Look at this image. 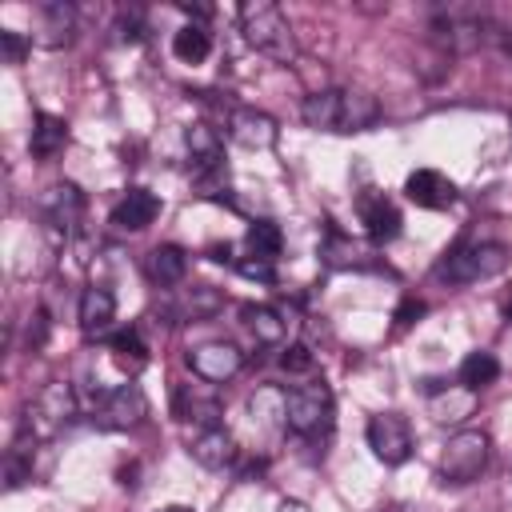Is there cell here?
Here are the masks:
<instances>
[{
    "label": "cell",
    "instance_id": "cell-1",
    "mask_svg": "<svg viewBox=\"0 0 512 512\" xmlns=\"http://www.w3.org/2000/svg\"><path fill=\"white\" fill-rule=\"evenodd\" d=\"M240 32H244V40L256 52H264L272 60H292L296 56L292 24H288V16L272 0H248V4H240Z\"/></svg>",
    "mask_w": 512,
    "mask_h": 512
},
{
    "label": "cell",
    "instance_id": "cell-2",
    "mask_svg": "<svg viewBox=\"0 0 512 512\" xmlns=\"http://www.w3.org/2000/svg\"><path fill=\"white\" fill-rule=\"evenodd\" d=\"M336 420V400H332V388L324 380H312V384H296L284 392V424L312 440V436H324Z\"/></svg>",
    "mask_w": 512,
    "mask_h": 512
},
{
    "label": "cell",
    "instance_id": "cell-3",
    "mask_svg": "<svg viewBox=\"0 0 512 512\" xmlns=\"http://www.w3.org/2000/svg\"><path fill=\"white\" fill-rule=\"evenodd\" d=\"M504 264H508V248H504V244L468 240V244H456V248L436 264L432 276L444 280V284H476V280L496 276Z\"/></svg>",
    "mask_w": 512,
    "mask_h": 512
},
{
    "label": "cell",
    "instance_id": "cell-4",
    "mask_svg": "<svg viewBox=\"0 0 512 512\" xmlns=\"http://www.w3.org/2000/svg\"><path fill=\"white\" fill-rule=\"evenodd\" d=\"M488 452L492 440L480 428H460L456 436H448L440 460H436V476L440 484H472L484 468H488Z\"/></svg>",
    "mask_w": 512,
    "mask_h": 512
},
{
    "label": "cell",
    "instance_id": "cell-5",
    "mask_svg": "<svg viewBox=\"0 0 512 512\" xmlns=\"http://www.w3.org/2000/svg\"><path fill=\"white\" fill-rule=\"evenodd\" d=\"M148 416V396L140 392V384H116V388H108V392H100L96 396V404H92V424L96 428H104V432H128V428H136L140 420Z\"/></svg>",
    "mask_w": 512,
    "mask_h": 512
},
{
    "label": "cell",
    "instance_id": "cell-6",
    "mask_svg": "<svg viewBox=\"0 0 512 512\" xmlns=\"http://www.w3.org/2000/svg\"><path fill=\"white\" fill-rule=\"evenodd\" d=\"M76 416V392L68 384H48L32 404H28V416H24V432H32L36 440L60 432L68 420Z\"/></svg>",
    "mask_w": 512,
    "mask_h": 512
},
{
    "label": "cell",
    "instance_id": "cell-7",
    "mask_svg": "<svg viewBox=\"0 0 512 512\" xmlns=\"http://www.w3.org/2000/svg\"><path fill=\"white\" fill-rule=\"evenodd\" d=\"M364 436H368L372 456H376L380 464H388V468H396V464H404V460L412 456V428H408V420L396 416V412H376V416L368 420Z\"/></svg>",
    "mask_w": 512,
    "mask_h": 512
},
{
    "label": "cell",
    "instance_id": "cell-8",
    "mask_svg": "<svg viewBox=\"0 0 512 512\" xmlns=\"http://www.w3.org/2000/svg\"><path fill=\"white\" fill-rule=\"evenodd\" d=\"M188 368L204 384H224L244 368V352L232 340H204V344H196L188 352Z\"/></svg>",
    "mask_w": 512,
    "mask_h": 512
},
{
    "label": "cell",
    "instance_id": "cell-9",
    "mask_svg": "<svg viewBox=\"0 0 512 512\" xmlns=\"http://www.w3.org/2000/svg\"><path fill=\"white\" fill-rule=\"evenodd\" d=\"M172 412L188 424H200V428H216L220 416H224V400L216 392V384H176L172 392Z\"/></svg>",
    "mask_w": 512,
    "mask_h": 512
},
{
    "label": "cell",
    "instance_id": "cell-10",
    "mask_svg": "<svg viewBox=\"0 0 512 512\" xmlns=\"http://www.w3.org/2000/svg\"><path fill=\"white\" fill-rule=\"evenodd\" d=\"M356 216H360V224H364V232L376 240V244H388V240H396L400 236V208L384 196V192H376V188H364L360 196H356Z\"/></svg>",
    "mask_w": 512,
    "mask_h": 512
},
{
    "label": "cell",
    "instance_id": "cell-11",
    "mask_svg": "<svg viewBox=\"0 0 512 512\" xmlns=\"http://www.w3.org/2000/svg\"><path fill=\"white\" fill-rule=\"evenodd\" d=\"M228 136L240 148H272L276 144V120L260 108H232L228 112Z\"/></svg>",
    "mask_w": 512,
    "mask_h": 512
},
{
    "label": "cell",
    "instance_id": "cell-12",
    "mask_svg": "<svg viewBox=\"0 0 512 512\" xmlns=\"http://www.w3.org/2000/svg\"><path fill=\"white\" fill-rule=\"evenodd\" d=\"M404 192H408V200L416 204V208H448V204H456V184L444 176V172H436V168H416L408 180H404Z\"/></svg>",
    "mask_w": 512,
    "mask_h": 512
},
{
    "label": "cell",
    "instance_id": "cell-13",
    "mask_svg": "<svg viewBox=\"0 0 512 512\" xmlns=\"http://www.w3.org/2000/svg\"><path fill=\"white\" fill-rule=\"evenodd\" d=\"M160 216V200L148 192V188H128L116 204H112V228L120 232H144L152 220Z\"/></svg>",
    "mask_w": 512,
    "mask_h": 512
},
{
    "label": "cell",
    "instance_id": "cell-14",
    "mask_svg": "<svg viewBox=\"0 0 512 512\" xmlns=\"http://www.w3.org/2000/svg\"><path fill=\"white\" fill-rule=\"evenodd\" d=\"M188 456L200 464V468H228L232 460H236V440H232V432L224 428V424H216V428H200L192 440H188Z\"/></svg>",
    "mask_w": 512,
    "mask_h": 512
},
{
    "label": "cell",
    "instance_id": "cell-15",
    "mask_svg": "<svg viewBox=\"0 0 512 512\" xmlns=\"http://www.w3.org/2000/svg\"><path fill=\"white\" fill-rule=\"evenodd\" d=\"M40 212H44L48 228H56V232L68 236V232L76 228L80 212H84V196H80L76 184H52V188L44 192V200H40Z\"/></svg>",
    "mask_w": 512,
    "mask_h": 512
},
{
    "label": "cell",
    "instance_id": "cell-16",
    "mask_svg": "<svg viewBox=\"0 0 512 512\" xmlns=\"http://www.w3.org/2000/svg\"><path fill=\"white\" fill-rule=\"evenodd\" d=\"M76 320H80V332H84V336L108 332L112 320H116V296H112L104 284L84 288V292H80V312H76Z\"/></svg>",
    "mask_w": 512,
    "mask_h": 512
},
{
    "label": "cell",
    "instance_id": "cell-17",
    "mask_svg": "<svg viewBox=\"0 0 512 512\" xmlns=\"http://www.w3.org/2000/svg\"><path fill=\"white\" fill-rule=\"evenodd\" d=\"M380 120V104L372 92L364 88H340V116H336V132H364Z\"/></svg>",
    "mask_w": 512,
    "mask_h": 512
},
{
    "label": "cell",
    "instance_id": "cell-18",
    "mask_svg": "<svg viewBox=\"0 0 512 512\" xmlns=\"http://www.w3.org/2000/svg\"><path fill=\"white\" fill-rule=\"evenodd\" d=\"M144 276L156 284V288H172L188 276V252L180 244H156L148 256H144Z\"/></svg>",
    "mask_w": 512,
    "mask_h": 512
},
{
    "label": "cell",
    "instance_id": "cell-19",
    "mask_svg": "<svg viewBox=\"0 0 512 512\" xmlns=\"http://www.w3.org/2000/svg\"><path fill=\"white\" fill-rule=\"evenodd\" d=\"M68 144V124L52 112H36L32 116V140H28V152L36 160H52L60 148Z\"/></svg>",
    "mask_w": 512,
    "mask_h": 512
},
{
    "label": "cell",
    "instance_id": "cell-20",
    "mask_svg": "<svg viewBox=\"0 0 512 512\" xmlns=\"http://www.w3.org/2000/svg\"><path fill=\"white\" fill-rule=\"evenodd\" d=\"M36 16H40V32H36L40 44L60 48V44L72 40V32H76V12H72L68 4H40Z\"/></svg>",
    "mask_w": 512,
    "mask_h": 512
},
{
    "label": "cell",
    "instance_id": "cell-21",
    "mask_svg": "<svg viewBox=\"0 0 512 512\" xmlns=\"http://www.w3.org/2000/svg\"><path fill=\"white\" fill-rule=\"evenodd\" d=\"M184 144H188V156L196 160V168H200V172L220 168L224 140H220V132H216L212 124H192V128L184 132Z\"/></svg>",
    "mask_w": 512,
    "mask_h": 512
},
{
    "label": "cell",
    "instance_id": "cell-22",
    "mask_svg": "<svg viewBox=\"0 0 512 512\" xmlns=\"http://www.w3.org/2000/svg\"><path fill=\"white\" fill-rule=\"evenodd\" d=\"M208 52H212V32L204 28V24H180L176 32H172V56L176 60H184V64H204L208 60Z\"/></svg>",
    "mask_w": 512,
    "mask_h": 512
},
{
    "label": "cell",
    "instance_id": "cell-23",
    "mask_svg": "<svg viewBox=\"0 0 512 512\" xmlns=\"http://www.w3.org/2000/svg\"><path fill=\"white\" fill-rule=\"evenodd\" d=\"M220 308V292L212 288V284H196V288H184L176 300H172V316H176V324L180 320H204V316H212Z\"/></svg>",
    "mask_w": 512,
    "mask_h": 512
},
{
    "label": "cell",
    "instance_id": "cell-24",
    "mask_svg": "<svg viewBox=\"0 0 512 512\" xmlns=\"http://www.w3.org/2000/svg\"><path fill=\"white\" fill-rule=\"evenodd\" d=\"M300 116H304V124H308V128L336 132V116H340V88H324V92L304 96Z\"/></svg>",
    "mask_w": 512,
    "mask_h": 512
},
{
    "label": "cell",
    "instance_id": "cell-25",
    "mask_svg": "<svg viewBox=\"0 0 512 512\" xmlns=\"http://www.w3.org/2000/svg\"><path fill=\"white\" fill-rule=\"evenodd\" d=\"M496 376H500V360H496L492 352H484V348H480V352H468V356L460 360V384L472 388V392L496 384Z\"/></svg>",
    "mask_w": 512,
    "mask_h": 512
},
{
    "label": "cell",
    "instance_id": "cell-26",
    "mask_svg": "<svg viewBox=\"0 0 512 512\" xmlns=\"http://www.w3.org/2000/svg\"><path fill=\"white\" fill-rule=\"evenodd\" d=\"M244 324L252 328V336L260 340V344H280L284 340V316L276 312V308H268V304H248L244 308Z\"/></svg>",
    "mask_w": 512,
    "mask_h": 512
},
{
    "label": "cell",
    "instance_id": "cell-27",
    "mask_svg": "<svg viewBox=\"0 0 512 512\" xmlns=\"http://www.w3.org/2000/svg\"><path fill=\"white\" fill-rule=\"evenodd\" d=\"M248 256H256V260H268V264H276V256L284 252V232L272 224V220H256L252 228H248Z\"/></svg>",
    "mask_w": 512,
    "mask_h": 512
},
{
    "label": "cell",
    "instance_id": "cell-28",
    "mask_svg": "<svg viewBox=\"0 0 512 512\" xmlns=\"http://www.w3.org/2000/svg\"><path fill=\"white\" fill-rule=\"evenodd\" d=\"M108 348H112V356H116L120 364H128V368H140V364L148 360V344L140 340V328H120V332H112V336H108Z\"/></svg>",
    "mask_w": 512,
    "mask_h": 512
},
{
    "label": "cell",
    "instance_id": "cell-29",
    "mask_svg": "<svg viewBox=\"0 0 512 512\" xmlns=\"http://www.w3.org/2000/svg\"><path fill=\"white\" fill-rule=\"evenodd\" d=\"M312 364H316V356H312L304 344H292V348H284V356H280V368H284V372H312Z\"/></svg>",
    "mask_w": 512,
    "mask_h": 512
},
{
    "label": "cell",
    "instance_id": "cell-30",
    "mask_svg": "<svg viewBox=\"0 0 512 512\" xmlns=\"http://www.w3.org/2000/svg\"><path fill=\"white\" fill-rule=\"evenodd\" d=\"M24 48H28V44H24L16 32H8V28L0 32V52H4V64H20V60H24Z\"/></svg>",
    "mask_w": 512,
    "mask_h": 512
},
{
    "label": "cell",
    "instance_id": "cell-31",
    "mask_svg": "<svg viewBox=\"0 0 512 512\" xmlns=\"http://www.w3.org/2000/svg\"><path fill=\"white\" fill-rule=\"evenodd\" d=\"M236 268H240L244 276H252V280H264V284H272V280H276L272 264H268V260H256V256H248V260H236Z\"/></svg>",
    "mask_w": 512,
    "mask_h": 512
},
{
    "label": "cell",
    "instance_id": "cell-32",
    "mask_svg": "<svg viewBox=\"0 0 512 512\" xmlns=\"http://www.w3.org/2000/svg\"><path fill=\"white\" fill-rule=\"evenodd\" d=\"M144 32H140V16L132 12V16H120V24H116V40H128V44H136Z\"/></svg>",
    "mask_w": 512,
    "mask_h": 512
},
{
    "label": "cell",
    "instance_id": "cell-33",
    "mask_svg": "<svg viewBox=\"0 0 512 512\" xmlns=\"http://www.w3.org/2000/svg\"><path fill=\"white\" fill-rule=\"evenodd\" d=\"M416 316H424V300H412V296H408V300L396 308V324H400V328H408Z\"/></svg>",
    "mask_w": 512,
    "mask_h": 512
},
{
    "label": "cell",
    "instance_id": "cell-34",
    "mask_svg": "<svg viewBox=\"0 0 512 512\" xmlns=\"http://www.w3.org/2000/svg\"><path fill=\"white\" fill-rule=\"evenodd\" d=\"M44 332H48V320H44V312H36V316H32V328H28V348H32V352L44 344Z\"/></svg>",
    "mask_w": 512,
    "mask_h": 512
},
{
    "label": "cell",
    "instance_id": "cell-35",
    "mask_svg": "<svg viewBox=\"0 0 512 512\" xmlns=\"http://www.w3.org/2000/svg\"><path fill=\"white\" fill-rule=\"evenodd\" d=\"M208 260H216V264H232V248H228V244H212V248H208Z\"/></svg>",
    "mask_w": 512,
    "mask_h": 512
},
{
    "label": "cell",
    "instance_id": "cell-36",
    "mask_svg": "<svg viewBox=\"0 0 512 512\" xmlns=\"http://www.w3.org/2000/svg\"><path fill=\"white\" fill-rule=\"evenodd\" d=\"M500 312H504V320H512V284H508V292H504V304H500Z\"/></svg>",
    "mask_w": 512,
    "mask_h": 512
},
{
    "label": "cell",
    "instance_id": "cell-37",
    "mask_svg": "<svg viewBox=\"0 0 512 512\" xmlns=\"http://www.w3.org/2000/svg\"><path fill=\"white\" fill-rule=\"evenodd\" d=\"M384 512H420V508H416V504H388Z\"/></svg>",
    "mask_w": 512,
    "mask_h": 512
},
{
    "label": "cell",
    "instance_id": "cell-38",
    "mask_svg": "<svg viewBox=\"0 0 512 512\" xmlns=\"http://www.w3.org/2000/svg\"><path fill=\"white\" fill-rule=\"evenodd\" d=\"M160 512H192V508H184V504H172V508H160Z\"/></svg>",
    "mask_w": 512,
    "mask_h": 512
},
{
    "label": "cell",
    "instance_id": "cell-39",
    "mask_svg": "<svg viewBox=\"0 0 512 512\" xmlns=\"http://www.w3.org/2000/svg\"><path fill=\"white\" fill-rule=\"evenodd\" d=\"M504 48H508V52H512V36H508V44H504Z\"/></svg>",
    "mask_w": 512,
    "mask_h": 512
}]
</instances>
